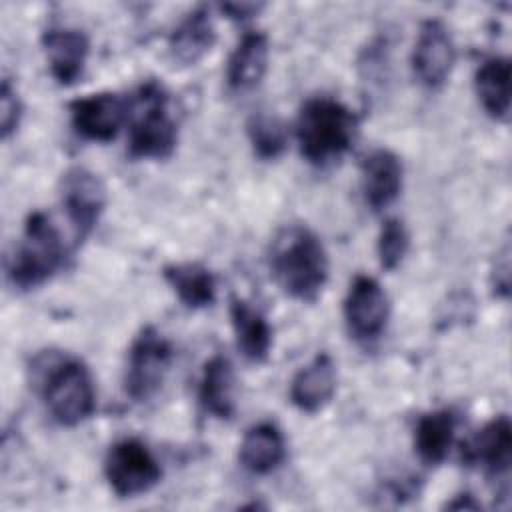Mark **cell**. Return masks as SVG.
Wrapping results in <instances>:
<instances>
[{"mask_svg": "<svg viewBox=\"0 0 512 512\" xmlns=\"http://www.w3.org/2000/svg\"><path fill=\"white\" fill-rule=\"evenodd\" d=\"M270 270L294 300L314 302L328 280V254L322 240L302 224L282 228L270 246Z\"/></svg>", "mask_w": 512, "mask_h": 512, "instance_id": "6da1fadb", "label": "cell"}, {"mask_svg": "<svg viewBox=\"0 0 512 512\" xmlns=\"http://www.w3.org/2000/svg\"><path fill=\"white\" fill-rule=\"evenodd\" d=\"M358 116L340 100L328 96L308 98L296 118L300 154L314 166L338 162L358 136Z\"/></svg>", "mask_w": 512, "mask_h": 512, "instance_id": "7a4b0ae2", "label": "cell"}, {"mask_svg": "<svg viewBox=\"0 0 512 512\" xmlns=\"http://www.w3.org/2000/svg\"><path fill=\"white\" fill-rule=\"evenodd\" d=\"M66 260L68 244L60 228L46 212L34 210L28 214L22 238L8 258L6 274L14 288L30 290L48 282L66 266Z\"/></svg>", "mask_w": 512, "mask_h": 512, "instance_id": "3957f363", "label": "cell"}, {"mask_svg": "<svg viewBox=\"0 0 512 512\" xmlns=\"http://www.w3.org/2000/svg\"><path fill=\"white\" fill-rule=\"evenodd\" d=\"M178 140V124L162 84L148 80L128 100V152L132 158H168Z\"/></svg>", "mask_w": 512, "mask_h": 512, "instance_id": "277c9868", "label": "cell"}, {"mask_svg": "<svg viewBox=\"0 0 512 512\" xmlns=\"http://www.w3.org/2000/svg\"><path fill=\"white\" fill-rule=\"evenodd\" d=\"M42 398L50 416L62 426H78L96 408V386L88 366L78 358L58 360L42 382Z\"/></svg>", "mask_w": 512, "mask_h": 512, "instance_id": "5b68a950", "label": "cell"}, {"mask_svg": "<svg viewBox=\"0 0 512 512\" xmlns=\"http://www.w3.org/2000/svg\"><path fill=\"white\" fill-rule=\"evenodd\" d=\"M174 360V350L170 340L154 326H146L132 340L126 370H124V390L134 402H148L162 388L170 366Z\"/></svg>", "mask_w": 512, "mask_h": 512, "instance_id": "8992f818", "label": "cell"}, {"mask_svg": "<svg viewBox=\"0 0 512 512\" xmlns=\"http://www.w3.org/2000/svg\"><path fill=\"white\" fill-rule=\"evenodd\" d=\"M104 476L120 498L150 492L162 478V468L152 450L138 438H124L110 446L104 460Z\"/></svg>", "mask_w": 512, "mask_h": 512, "instance_id": "52a82bcc", "label": "cell"}, {"mask_svg": "<svg viewBox=\"0 0 512 512\" xmlns=\"http://www.w3.org/2000/svg\"><path fill=\"white\" fill-rule=\"evenodd\" d=\"M60 198L66 218L72 224L74 238L76 242H82L96 228L106 208V186L92 170L74 166L62 176Z\"/></svg>", "mask_w": 512, "mask_h": 512, "instance_id": "ba28073f", "label": "cell"}, {"mask_svg": "<svg viewBox=\"0 0 512 512\" xmlns=\"http://www.w3.org/2000/svg\"><path fill=\"white\" fill-rule=\"evenodd\" d=\"M344 322L358 342H374L386 330L390 318V300L372 276L358 274L346 292L344 298Z\"/></svg>", "mask_w": 512, "mask_h": 512, "instance_id": "9c48e42d", "label": "cell"}, {"mask_svg": "<svg viewBox=\"0 0 512 512\" xmlns=\"http://www.w3.org/2000/svg\"><path fill=\"white\" fill-rule=\"evenodd\" d=\"M414 78L428 90H438L446 84L456 64V44L448 28L440 20L422 22L412 56Z\"/></svg>", "mask_w": 512, "mask_h": 512, "instance_id": "30bf717a", "label": "cell"}, {"mask_svg": "<svg viewBox=\"0 0 512 512\" xmlns=\"http://www.w3.org/2000/svg\"><path fill=\"white\" fill-rule=\"evenodd\" d=\"M68 112L78 136L92 142H110L128 122V100L114 92H98L72 100Z\"/></svg>", "mask_w": 512, "mask_h": 512, "instance_id": "8fae6325", "label": "cell"}, {"mask_svg": "<svg viewBox=\"0 0 512 512\" xmlns=\"http://www.w3.org/2000/svg\"><path fill=\"white\" fill-rule=\"evenodd\" d=\"M42 48L50 74L60 86H72L82 78L90 54V42L82 30L52 26L42 34Z\"/></svg>", "mask_w": 512, "mask_h": 512, "instance_id": "7c38bea8", "label": "cell"}, {"mask_svg": "<svg viewBox=\"0 0 512 512\" xmlns=\"http://www.w3.org/2000/svg\"><path fill=\"white\" fill-rule=\"evenodd\" d=\"M466 462L480 466L488 476L502 478L512 462V424L506 414L486 422L464 448Z\"/></svg>", "mask_w": 512, "mask_h": 512, "instance_id": "4fadbf2b", "label": "cell"}, {"mask_svg": "<svg viewBox=\"0 0 512 512\" xmlns=\"http://www.w3.org/2000/svg\"><path fill=\"white\" fill-rule=\"evenodd\" d=\"M336 364L330 354H316L306 366H302L290 382V402L306 414H316L336 394Z\"/></svg>", "mask_w": 512, "mask_h": 512, "instance_id": "5bb4252c", "label": "cell"}, {"mask_svg": "<svg viewBox=\"0 0 512 512\" xmlns=\"http://www.w3.org/2000/svg\"><path fill=\"white\" fill-rule=\"evenodd\" d=\"M360 172L364 200L374 212L386 210L400 196L404 168L400 158L392 150L376 148L366 154Z\"/></svg>", "mask_w": 512, "mask_h": 512, "instance_id": "9a60e30c", "label": "cell"}, {"mask_svg": "<svg viewBox=\"0 0 512 512\" xmlns=\"http://www.w3.org/2000/svg\"><path fill=\"white\" fill-rule=\"evenodd\" d=\"M216 42V28L208 6L192 8L168 36V54L174 64L192 66L202 60Z\"/></svg>", "mask_w": 512, "mask_h": 512, "instance_id": "2e32d148", "label": "cell"}, {"mask_svg": "<svg viewBox=\"0 0 512 512\" xmlns=\"http://www.w3.org/2000/svg\"><path fill=\"white\" fill-rule=\"evenodd\" d=\"M268 36L258 30H248L238 40L226 64V84L232 92H250L266 76L268 70Z\"/></svg>", "mask_w": 512, "mask_h": 512, "instance_id": "e0dca14e", "label": "cell"}, {"mask_svg": "<svg viewBox=\"0 0 512 512\" xmlns=\"http://www.w3.org/2000/svg\"><path fill=\"white\" fill-rule=\"evenodd\" d=\"M238 458L244 470L266 476L278 470L286 458V440L274 422H258L250 426L240 442Z\"/></svg>", "mask_w": 512, "mask_h": 512, "instance_id": "ac0fdd59", "label": "cell"}, {"mask_svg": "<svg viewBox=\"0 0 512 512\" xmlns=\"http://www.w3.org/2000/svg\"><path fill=\"white\" fill-rule=\"evenodd\" d=\"M234 388L236 380L232 362L222 354H214L206 360L198 386V402L202 410L212 418L230 420L236 412Z\"/></svg>", "mask_w": 512, "mask_h": 512, "instance_id": "d6986e66", "label": "cell"}, {"mask_svg": "<svg viewBox=\"0 0 512 512\" xmlns=\"http://www.w3.org/2000/svg\"><path fill=\"white\" fill-rule=\"evenodd\" d=\"M230 320L236 336V346L250 362H264L272 348V326L266 316L250 306L246 300L232 296L230 300Z\"/></svg>", "mask_w": 512, "mask_h": 512, "instance_id": "ffe728a7", "label": "cell"}, {"mask_svg": "<svg viewBox=\"0 0 512 512\" xmlns=\"http://www.w3.org/2000/svg\"><path fill=\"white\" fill-rule=\"evenodd\" d=\"M456 438V414L438 408L422 414L414 426V450L424 464L438 466L450 454Z\"/></svg>", "mask_w": 512, "mask_h": 512, "instance_id": "44dd1931", "label": "cell"}, {"mask_svg": "<svg viewBox=\"0 0 512 512\" xmlns=\"http://www.w3.org/2000/svg\"><path fill=\"white\" fill-rule=\"evenodd\" d=\"M510 60L506 56L486 58L474 74V90L484 112L500 122L510 114Z\"/></svg>", "mask_w": 512, "mask_h": 512, "instance_id": "7402d4cb", "label": "cell"}, {"mask_svg": "<svg viewBox=\"0 0 512 512\" xmlns=\"http://www.w3.org/2000/svg\"><path fill=\"white\" fill-rule=\"evenodd\" d=\"M164 280L170 284L178 300L190 310H202L216 300V278L198 262L168 264L164 268Z\"/></svg>", "mask_w": 512, "mask_h": 512, "instance_id": "603a6c76", "label": "cell"}, {"mask_svg": "<svg viewBox=\"0 0 512 512\" xmlns=\"http://www.w3.org/2000/svg\"><path fill=\"white\" fill-rule=\"evenodd\" d=\"M248 140L260 160H276L288 146L286 124L268 112H256L246 124Z\"/></svg>", "mask_w": 512, "mask_h": 512, "instance_id": "cb8c5ba5", "label": "cell"}, {"mask_svg": "<svg viewBox=\"0 0 512 512\" xmlns=\"http://www.w3.org/2000/svg\"><path fill=\"white\" fill-rule=\"evenodd\" d=\"M410 248V234L400 218H386L380 226L376 252L378 262L384 270H396L406 258Z\"/></svg>", "mask_w": 512, "mask_h": 512, "instance_id": "d4e9b609", "label": "cell"}, {"mask_svg": "<svg viewBox=\"0 0 512 512\" xmlns=\"http://www.w3.org/2000/svg\"><path fill=\"white\" fill-rule=\"evenodd\" d=\"M22 118V100L16 92V86L8 78L2 80V90H0V132L2 138H10L20 124Z\"/></svg>", "mask_w": 512, "mask_h": 512, "instance_id": "484cf974", "label": "cell"}, {"mask_svg": "<svg viewBox=\"0 0 512 512\" xmlns=\"http://www.w3.org/2000/svg\"><path fill=\"white\" fill-rule=\"evenodd\" d=\"M264 6L262 4H254V2H230V4H222L220 10L224 14H228V18L232 20H248L252 16H256Z\"/></svg>", "mask_w": 512, "mask_h": 512, "instance_id": "4316f807", "label": "cell"}, {"mask_svg": "<svg viewBox=\"0 0 512 512\" xmlns=\"http://www.w3.org/2000/svg\"><path fill=\"white\" fill-rule=\"evenodd\" d=\"M446 508H450V510H462V508L464 510H480V504L470 494H458L452 502L446 504Z\"/></svg>", "mask_w": 512, "mask_h": 512, "instance_id": "83f0119b", "label": "cell"}]
</instances>
